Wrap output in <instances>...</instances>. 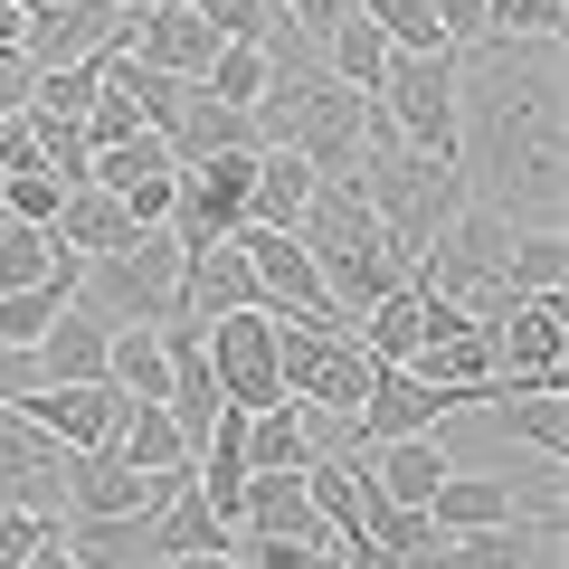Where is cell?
Returning a JSON list of instances; mask_svg holds the SVG:
<instances>
[{
	"instance_id": "45",
	"label": "cell",
	"mask_w": 569,
	"mask_h": 569,
	"mask_svg": "<svg viewBox=\"0 0 569 569\" xmlns=\"http://www.w3.org/2000/svg\"><path fill=\"white\" fill-rule=\"evenodd\" d=\"M332 569H399V560H389V550L361 531V541H332Z\"/></svg>"
},
{
	"instance_id": "20",
	"label": "cell",
	"mask_w": 569,
	"mask_h": 569,
	"mask_svg": "<svg viewBox=\"0 0 569 569\" xmlns=\"http://www.w3.org/2000/svg\"><path fill=\"white\" fill-rule=\"evenodd\" d=\"M48 238H58L67 257H123V247L152 238V228H133V209H123L114 190L86 181V190H67V200H58V228H48Z\"/></svg>"
},
{
	"instance_id": "34",
	"label": "cell",
	"mask_w": 569,
	"mask_h": 569,
	"mask_svg": "<svg viewBox=\"0 0 569 569\" xmlns=\"http://www.w3.org/2000/svg\"><path fill=\"white\" fill-rule=\"evenodd\" d=\"M67 305H77V266H58V276L29 284V295H0V342H10V351H39V332L58 323Z\"/></svg>"
},
{
	"instance_id": "30",
	"label": "cell",
	"mask_w": 569,
	"mask_h": 569,
	"mask_svg": "<svg viewBox=\"0 0 569 569\" xmlns=\"http://www.w3.org/2000/svg\"><path fill=\"white\" fill-rule=\"evenodd\" d=\"M389 58H399V48H389L380 29L361 20V10H351V20H342V29H332V39H323V77H332V86H351V96H380Z\"/></svg>"
},
{
	"instance_id": "24",
	"label": "cell",
	"mask_w": 569,
	"mask_h": 569,
	"mask_svg": "<svg viewBox=\"0 0 569 569\" xmlns=\"http://www.w3.org/2000/svg\"><path fill=\"white\" fill-rule=\"evenodd\" d=\"M541 531H560V522H493V531H456V541H427V550H408L399 569H522Z\"/></svg>"
},
{
	"instance_id": "35",
	"label": "cell",
	"mask_w": 569,
	"mask_h": 569,
	"mask_svg": "<svg viewBox=\"0 0 569 569\" xmlns=\"http://www.w3.org/2000/svg\"><path fill=\"white\" fill-rule=\"evenodd\" d=\"M58 266H86V257H67L48 228H20V219H0V295H29V284H48Z\"/></svg>"
},
{
	"instance_id": "39",
	"label": "cell",
	"mask_w": 569,
	"mask_h": 569,
	"mask_svg": "<svg viewBox=\"0 0 569 569\" xmlns=\"http://www.w3.org/2000/svg\"><path fill=\"white\" fill-rule=\"evenodd\" d=\"M266 10H276V20L295 29V39H305V48H323L332 29L351 20V0H266Z\"/></svg>"
},
{
	"instance_id": "48",
	"label": "cell",
	"mask_w": 569,
	"mask_h": 569,
	"mask_svg": "<svg viewBox=\"0 0 569 569\" xmlns=\"http://www.w3.org/2000/svg\"><path fill=\"white\" fill-rule=\"evenodd\" d=\"M104 10H123V20H152V10H171V0H104Z\"/></svg>"
},
{
	"instance_id": "49",
	"label": "cell",
	"mask_w": 569,
	"mask_h": 569,
	"mask_svg": "<svg viewBox=\"0 0 569 569\" xmlns=\"http://www.w3.org/2000/svg\"><path fill=\"white\" fill-rule=\"evenodd\" d=\"M20 10H58V0H20Z\"/></svg>"
},
{
	"instance_id": "23",
	"label": "cell",
	"mask_w": 569,
	"mask_h": 569,
	"mask_svg": "<svg viewBox=\"0 0 569 569\" xmlns=\"http://www.w3.org/2000/svg\"><path fill=\"white\" fill-rule=\"evenodd\" d=\"M162 142H171V162H181V171H200V162H219V152H257V123L228 114V104H209L200 86H190L181 114L162 123Z\"/></svg>"
},
{
	"instance_id": "32",
	"label": "cell",
	"mask_w": 569,
	"mask_h": 569,
	"mask_svg": "<svg viewBox=\"0 0 569 569\" xmlns=\"http://www.w3.org/2000/svg\"><path fill=\"white\" fill-rule=\"evenodd\" d=\"M560 276H569V238H560V228H512V266H503V295H512V305L560 295Z\"/></svg>"
},
{
	"instance_id": "27",
	"label": "cell",
	"mask_w": 569,
	"mask_h": 569,
	"mask_svg": "<svg viewBox=\"0 0 569 569\" xmlns=\"http://www.w3.org/2000/svg\"><path fill=\"white\" fill-rule=\"evenodd\" d=\"M305 200H313V171L295 162V152H257V181H247V228H276V238H295Z\"/></svg>"
},
{
	"instance_id": "16",
	"label": "cell",
	"mask_w": 569,
	"mask_h": 569,
	"mask_svg": "<svg viewBox=\"0 0 569 569\" xmlns=\"http://www.w3.org/2000/svg\"><path fill=\"white\" fill-rule=\"evenodd\" d=\"M219 313H257V276L238 238L181 247V323H219Z\"/></svg>"
},
{
	"instance_id": "2",
	"label": "cell",
	"mask_w": 569,
	"mask_h": 569,
	"mask_svg": "<svg viewBox=\"0 0 569 569\" xmlns=\"http://www.w3.org/2000/svg\"><path fill=\"white\" fill-rule=\"evenodd\" d=\"M361 209L380 219V238L399 247V266L418 276L427 266V247L447 238L456 219H466V171L456 162H427V152H408L399 133H389L380 114H370V142H361Z\"/></svg>"
},
{
	"instance_id": "47",
	"label": "cell",
	"mask_w": 569,
	"mask_h": 569,
	"mask_svg": "<svg viewBox=\"0 0 569 569\" xmlns=\"http://www.w3.org/2000/svg\"><path fill=\"white\" fill-rule=\"evenodd\" d=\"M162 569H247L238 550H190V560H162Z\"/></svg>"
},
{
	"instance_id": "28",
	"label": "cell",
	"mask_w": 569,
	"mask_h": 569,
	"mask_svg": "<svg viewBox=\"0 0 569 569\" xmlns=\"http://www.w3.org/2000/svg\"><path fill=\"white\" fill-rule=\"evenodd\" d=\"M58 541H67V560H77V569H162L142 512H133V522H58Z\"/></svg>"
},
{
	"instance_id": "22",
	"label": "cell",
	"mask_w": 569,
	"mask_h": 569,
	"mask_svg": "<svg viewBox=\"0 0 569 569\" xmlns=\"http://www.w3.org/2000/svg\"><path fill=\"white\" fill-rule=\"evenodd\" d=\"M104 361H114V332L86 323L77 305H67L58 323L39 332V389H96V380H104Z\"/></svg>"
},
{
	"instance_id": "21",
	"label": "cell",
	"mask_w": 569,
	"mask_h": 569,
	"mask_svg": "<svg viewBox=\"0 0 569 569\" xmlns=\"http://www.w3.org/2000/svg\"><path fill=\"white\" fill-rule=\"evenodd\" d=\"M370 493H380V503H399V512H427V493L447 485V447H437V437H389V447H370Z\"/></svg>"
},
{
	"instance_id": "12",
	"label": "cell",
	"mask_w": 569,
	"mask_h": 569,
	"mask_svg": "<svg viewBox=\"0 0 569 569\" xmlns=\"http://www.w3.org/2000/svg\"><path fill=\"white\" fill-rule=\"evenodd\" d=\"M123 39H133V20H123V10H104V0H58V10H29L20 67H29V77H48V67L104 58V48H123Z\"/></svg>"
},
{
	"instance_id": "37",
	"label": "cell",
	"mask_w": 569,
	"mask_h": 569,
	"mask_svg": "<svg viewBox=\"0 0 569 569\" xmlns=\"http://www.w3.org/2000/svg\"><path fill=\"white\" fill-rule=\"evenodd\" d=\"M77 133H86V152H114V142H133V133H142V114H133V96L114 86V67H104V96L86 104Z\"/></svg>"
},
{
	"instance_id": "15",
	"label": "cell",
	"mask_w": 569,
	"mask_h": 569,
	"mask_svg": "<svg viewBox=\"0 0 569 569\" xmlns=\"http://www.w3.org/2000/svg\"><path fill=\"white\" fill-rule=\"evenodd\" d=\"M219 48H228L219 29H209L200 10H190V0H171V10H152V20H133L123 58H133V67H152V77H181V86H200Z\"/></svg>"
},
{
	"instance_id": "19",
	"label": "cell",
	"mask_w": 569,
	"mask_h": 569,
	"mask_svg": "<svg viewBox=\"0 0 569 569\" xmlns=\"http://www.w3.org/2000/svg\"><path fill=\"white\" fill-rule=\"evenodd\" d=\"M238 541H332L305 503V475H247L238 493Z\"/></svg>"
},
{
	"instance_id": "26",
	"label": "cell",
	"mask_w": 569,
	"mask_h": 569,
	"mask_svg": "<svg viewBox=\"0 0 569 569\" xmlns=\"http://www.w3.org/2000/svg\"><path fill=\"white\" fill-rule=\"evenodd\" d=\"M142 531H152V550H162V560H190V550H238V531L200 503V485H181L171 503H152V512H142Z\"/></svg>"
},
{
	"instance_id": "18",
	"label": "cell",
	"mask_w": 569,
	"mask_h": 569,
	"mask_svg": "<svg viewBox=\"0 0 569 569\" xmlns=\"http://www.w3.org/2000/svg\"><path fill=\"white\" fill-rule=\"evenodd\" d=\"M29 418L58 437L67 456H86V447H114V427H123V389L114 380H96V389H29Z\"/></svg>"
},
{
	"instance_id": "25",
	"label": "cell",
	"mask_w": 569,
	"mask_h": 569,
	"mask_svg": "<svg viewBox=\"0 0 569 569\" xmlns=\"http://www.w3.org/2000/svg\"><path fill=\"white\" fill-rule=\"evenodd\" d=\"M493 522H522L503 475H466V466H456L447 485L427 493V531H437V541H456V531H493Z\"/></svg>"
},
{
	"instance_id": "17",
	"label": "cell",
	"mask_w": 569,
	"mask_h": 569,
	"mask_svg": "<svg viewBox=\"0 0 569 569\" xmlns=\"http://www.w3.org/2000/svg\"><path fill=\"white\" fill-rule=\"evenodd\" d=\"M408 370H418L427 389H447L456 408H485L493 389H503V380H493V323H456V332H437V342H427Z\"/></svg>"
},
{
	"instance_id": "8",
	"label": "cell",
	"mask_w": 569,
	"mask_h": 569,
	"mask_svg": "<svg viewBox=\"0 0 569 569\" xmlns=\"http://www.w3.org/2000/svg\"><path fill=\"white\" fill-rule=\"evenodd\" d=\"M0 512L67 522V447L29 418V408H0Z\"/></svg>"
},
{
	"instance_id": "38",
	"label": "cell",
	"mask_w": 569,
	"mask_h": 569,
	"mask_svg": "<svg viewBox=\"0 0 569 569\" xmlns=\"http://www.w3.org/2000/svg\"><path fill=\"white\" fill-rule=\"evenodd\" d=\"M58 200H67V190L48 181V171H20V181H0V219H20V228H58Z\"/></svg>"
},
{
	"instance_id": "1",
	"label": "cell",
	"mask_w": 569,
	"mask_h": 569,
	"mask_svg": "<svg viewBox=\"0 0 569 569\" xmlns=\"http://www.w3.org/2000/svg\"><path fill=\"white\" fill-rule=\"evenodd\" d=\"M456 171L466 200L503 228H560V39H475L456 48Z\"/></svg>"
},
{
	"instance_id": "43",
	"label": "cell",
	"mask_w": 569,
	"mask_h": 569,
	"mask_svg": "<svg viewBox=\"0 0 569 569\" xmlns=\"http://www.w3.org/2000/svg\"><path fill=\"white\" fill-rule=\"evenodd\" d=\"M20 171H39V142H29V114L0 123V181H20Z\"/></svg>"
},
{
	"instance_id": "13",
	"label": "cell",
	"mask_w": 569,
	"mask_h": 569,
	"mask_svg": "<svg viewBox=\"0 0 569 569\" xmlns=\"http://www.w3.org/2000/svg\"><path fill=\"white\" fill-rule=\"evenodd\" d=\"M447 389H427L418 370H370L361 408H351V456L389 447V437H437V418H447Z\"/></svg>"
},
{
	"instance_id": "44",
	"label": "cell",
	"mask_w": 569,
	"mask_h": 569,
	"mask_svg": "<svg viewBox=\"0 0 569 569\" xmlns=\"http://www.w3.org/2000/svg\"><path fill=\"white\" fill-rule=\"evenodd\" d=\"M29 389H39V351H10V342H0V408H20Z\"/></svg>"
},
{
	"instance_id": "40",
	"label": "cell",
	"mask_w": 569,
	"mask_h": 569,
	"mask_svg": "<svg viewBox=\"0 0 569 569\" xmlns=\"http://www.w3.org/2000/svg\"><path fill=\"white\" fill-rule=\"evenodd\" d=\"M370 541L389 550V560H408V550H427L437 531H427V512H399V503H370Z\"/></svg>"
},
{
	"instance_id": "3",
	"label": "cell",
	"mask_w": 569,
	"mask_h": 569,
	"mask_svg": "<svg viewBox=\"0 0 569 569\" xmlns=\"http://www.w3.org/2000/svg\"><path fill=\"white\" fill-rule=\"evenodd\" d=\"M295 247L313 257V276H323V295L361 323L380 295H399L408 284V266H399V247L380 238V219L361 209V190L351 181H313V200H305V219H295Z\"/></svg>"
},
{
	"instance_id": "10",
	"label": "cell",
	"mask_w": 569,
	"mask_h": 569,
	"mask_svg": "<svg viewBox=\"0 0 569 569\" xmlns=\"http://www.w3.org/2000/svg\"><path fill=\"white\" fill-rule=\"evenodd\" d=\"M569 370V313L560 295H531V305L493 313V380L503 389H560Z\"/></svg>"
},
{
	"instance_id": "5",
	"label": "cell",
	"mask_w": 569,
	"mask_h": 569,
	"mask_svg": "<svg viewBox=\"0 0 569 569\" xmlns=\"http://www.w3.org/2000/svg\"><path fill=\"white\" fill-rule=\"evenodd\" d=\"M503 266H512V228H503V219H485V209L466 200V219H456L437 247H427V266H418L408 284H427V295H447L456 313L493 323V313L512 305V295H503Z\"/></svg>"
},
{
	"instance_id": "11",
	"label": "cell",
	"mask_w": 569,
	"mask_h": 569,
	"mask_svg": "<svg viewBox=\"0 0 569 569\" xmlns=\"http://www.w3.org/2000/svg\"><path fill=\"white\" fill-rule=\"evenodd\" d=\"M456 418H475L485 456L522 447L531 466H560V447H569V399H560V389H493L485 408H456Z\"/></svg>"
},
{
	"instance_id": "29",
	"label": "cell",
	"mask_w": 569,
	"mask_h": 569,
	"mask_svg": "<svg viewBox=\"0 0 569 569\" xmlns=\"http://www.w3.org/2000/svg\"><path fill=\"white\" fill-rule=\"evenodd\" d=\"M313 466V437H305V408L276 399L247 418V475H305Z\"/></svg>"
},
{
	"instance_id": "31",
	"label": "cell",
	"mask_w": 569,
	"mask_h": 569,
	"mask_svg": "<svg viewBox=\"0 0 569 569\" xmlns=\"http://www.w3.org/2000/svg\"><path fill=\"white\" fill-rule=\"evenodd\" d=\"M114 447H123V466H133V475H181V466H190V447H181V427H171V408H133V399H123Z\"/></svg>"
},
{
	"instance_id": "36",
	"label": "cell",
	"mask_w": 569,
	"mask_h": 569,
	"mask_svg": "<svg viewBox=\"0 0 569 569\" xmlns=\"http://www.w3.org/2000/svg\"><path fill=\"white\" fill-rule=\"evenodd\" d=\"M351 10H361L399 58H437V48H447L437 39V0H351Z\"/></svg>"
},
{
	"instance_id": "9",
	"label": "cell",
	"mask_w": 569,
	"mask_h": 569,
	"mask_svg": "<svg viewBox=\"0 0 569 569\" xmlns=\"http://www.w3.org/2000/svg\"><path fill=\"white\" fill-rule=\"evenodd\" d=\"M200 361H209V380H219V399L238 408V418H257V408L284 399L276 323H266V313H219V323H200Z\"/></svg>"
},
{
	"instance_id": "14",
	"label": "cell",
	"mask_w": 569,
	"mask_h": 569,
	"mask_svg": "<svg viewBox=\"0 0 569 569\" xmlns=\"http://www.w3.org/2000/svg\"><path fill=\"white\" fill-rule=\"evenodd\" d=\"M171 181H181V162H171L162 133H133V142H114V152H96V190H114V200L133 209V228L171 219Z\"/></svg>"
},
{
	"instance_id": "42",
	"label": "cell",
	"mask_w": 569,
	"mask_h": 569,
	"mask_svg": "<svg viewBox=\"0 0 569 569\" xmlns=\"http://www.w3.org/2000/svg\"><path fill=\"white\" fill-rule=\"evenodd\" d=\"M48 531H58V522H29V512H0V569H20L29 550L48 541Z\"/></svg>"
},
{
	"instance_id": "7",
	"label": "cell",
	"mask_w": 569,
	"mask_h": 569,
	"mask_svg": "<svg viewBox=\"0 0 569 569\" xmlns=\"http://www.w3.org/2000/svg\"><path fill=\"white\" fill-rule=\"evenodd\" d=\"M370 114H380L408 152L456 162V48H437V58H389V77H380V96H370Z\"/></svg>"
},
{
	"instance_id": "6",
	"label": "cell",
	"mask_w": 569,
	"mask_h": 569,
	"mask_svg": "<svg viewBox=\"0 0 569 569\" xmlns=\"http://www.w3.org/2000/svg\"><path fill=\"white\" fill-rule=\"evenodd\" d=\"M266 323H276V380H284L295 408H323V418H351L361 408V389H370L380 361L351 332H305V323H284V313H266Z\"/></svg>"
},
{
	"instance_id": "4",
	"label": "cell",
	"mask_w": 569,
	"mask_h": 569,
	"mask_svg": "<svg viewBox=\"0 0 569 569\" xmlns=\"http://www.w3.org/2000/svg\"><path fill=\"white\" fill-rule=\"evenodd\" d=\"M77 313L104 332H162L181 323V247L152 228V238H133L123 257H86L77 266Z\"/></svg>"
},
{
	"instance_id": "41",
	"label": "cell",
	"mask_w": 569,
	"mask_h": 569,
	"mask_svg": "<svg viewBox=\"0 0 569 569\" xmlns=\"http://www.w3.org/2000/svg\"><path fill=\"white\" fill-rule=\"evenodd\" d=\"M485 20H493V0H437V39H447V48H475Z\"/></svg>"
},
{
	"instance_id": "46",
	"label": "cell",
	"mask_w": 569,
	"mask_h": 569,
	"mask_svg": "<svg viewBox=\"0 0 569 569\" xmlns=\"http://www.w3.org/2000/svg\"><path fill=\"white\" fill-rule=\"evenodd\" d=\"M10 114H29V67L20 58H0V123Z\"/></svg>"
},
{
	"instance_id": "33",
	"label": "cell",
	"mask_w": 569,
	"mask_h": 569,
	"mask_svg": "<svg viewBox=\"0 0 569 569\" xmlns=\"http://www.w3.org/2000/svg\"><path fill=\"white\" fill-rule=\"evenodd\" d=\"M104 380H114L133 408H162V399H171V351H162V332H114Z\"/></svg>"
}]
</instances>
